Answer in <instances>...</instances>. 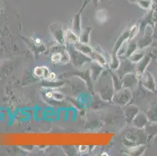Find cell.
Returning a JSON list of instances; mask_svg holds the SVG:
<instances>
[{
  "label": "cell",
  "mask_w": 157,
  "mask_h": 156,
  "mask_svg": "<svg viewBox=\"0 0 157 156\" xmlns=\"http://www.w3.org/2000/svg\"><path fill=\"white\" fill-rule=\"evenodd\" d=\"M74 48L78 50L79 51L86 55L87 56L89 57L91 59L94 60L96 63H98L99 65L105 66L106 64L105 58L101 55L100 53L97 52L95 50H94L92 47L88 45V44H83V43L78 42L74 45Z\"/></svg>",
  "instance_id": "obj_1"
},
{
  "label": "cell",
  "mask_w": 157,
  "mask_h": 156,
  "mask_svg": "<svg viewBox=\"0 0 157 156\" xmlns=\"http://www.w3.org/2000/svg\"><path fill=\"white\" fill-rule=\"evenodd\" d=\"M69 55H71V59L73 64L75 67H81L84 63L89 62L91 59L84 53L77 50L76 48L73 46V48H69Z\"/></svg>",
  "instance_id": "obj_2"
},
{
  "label": "cell",
  "mask_w": 157,
  "mask_h": 156,
  "mask_svg": "<svg viewBox=\"0 0 157 156\" xmlns=\"http://www.w3.org/2000/svg\"><path fill=\"white\" fill-rule=\"evenodd\" d=\"M132 98V94L131 90L128 88H124V89H121L120 91H117L113 95V101L115 103L121 105H126Z\"/></svg>",
  "instance_id": "obj_3"
},
{
  "label": "cell",
  "mask_w": 157,
  "mask_h": 156,
  "mask_svg": "<svg viewBox=\"0 0 157 156\" xmlns=\"http://www.w3.org/2000/svg\"><path fill=\"white\" fill-rule=\"evenodd\" d=\"M138 78L137 77H135V74L129 73V74H127L124 76V78L122 80L123 86L124 88H128L131 91L135 88L138 84Z\"/></svg>",
  "instance_id": "obj_4"
},
{
  "label": "cell",
  "mask_w": 157,
  "mask_h": 156,
  "mask_svg": "<svg viewBox=\"0 0 157 156\" xmlns=\"http://www.w3.org/2000/svg\"><path fill=\"white\" fill-rule=\"evenodd\" d=\"M135 67H133V63L131 62V60H126L124 61L121 63H120V67L117 69V75L119 76L120 78L129 73H132Z\"/></svg>",
  "instance_id": "obj_5"
},
{
  "label": "cell",
  "mask_w": 157,
  "mask_h": 156,
  "mask_svg": "<svg viewBox=\"0 0 157 156\" xmlns=\"http://www.w3.org/2000/svg\"><path fill=\"white\" fill-rule=\"evenodd\" d=\"M50 31L52 34V36L55 38L56 40L59 44H63L64 43V33L63 31L61 26L59 24H52L50 27Z\"/></svg>",
  "instance_id": "obj_6"
},
{
  "label": "cell",
  "mask_w": 157,
  "mask_h": 156,
  "mask_svg": "<svg viewBox=\"0 0 157 156\" xmlns=\"http://www.w3.org/2000/svg\"><path fill=\"white\" fill-rule=\"evenodd\" d=\"M142 76H143V81H142V84H143L144 87H145L146 89H148V91H155V83L152 76L148 72H146L145 74L144 73V74Z\"/></svg>",
  "instance_id": "obj_7"
},
{
  "label": "cell",
  "mask_w": 157,
  "mask_h": 156,
  "mask_svg": "<svg viewBox=\"0 0 157 156\" xmlns=\"http://www.w3.org/2000/svg\"><path fill=\"white\" fill-rule=\"evenodd\" d=\"M151 43H152V29L150 27H148L145 28L143 38L138 43V46L140 48H145L150 45Z\"/></svg>",
  "instance_id": "obj_8"
},
{
  "label": "cell",
  "mask_w": 157,
  "mask_h": 156,
  "mask_svg": "<svg viewBox=\"0 0 157 156\" xmlns=\"http://www.w3.org/2000/svg\"><path fill=\"white\" fill-rule=\"evenodd\" d=\"M64 41L69 44H76L79 42V37L73 30H67L64 32Z\"/></svg>",
  "instance_id": "obj_9"
},
{
  "label": "cell",
  "mask_w": 157,
  "mask_h": 156,
  "mask_svg": "<svg viewBox=\"0 0 157 156\" xmlns=\"http://www.w3.org/2000/svg\"><path fill=\"white\" fill-rule=\"evenodd\" d=\"M129 38H130V30L125 31L124 33H123V34H121V36H120V38H118L117 41V42H116L115 46H114L113 55H117V52L119 48L121 47V45L124 43V41H126L127 39H129Z\"/></svg>",
  "instance_id": "obj_10"
},
{
  "label": "cell",
  "mask_w": 157,
  "mask_h": 156,
  "mask_svg": "<svg viewBox=\"0 0 157 156\" xmlns=\"http://www.w3.org/2000/svg\"><path fill=\"white\" fill-rule=\"evenodd\" d=\"M150 62V58L148 56H144V58L142 59L141 61L139 62V63L138 64L137 66V74H138V76H142L145 73V70L146 68L147 65Z\"/></svg>",
  "instance_id": "obj_11"
},
{
  "label": "cell",
  "mask_w": 157,
  "mask_h": 156,
  "mask_svg": "<svg viewBox=\"0 0 157 156\" xmlns=\"http://www.w3.org/2000/svg\"><path fill=\"white\" fill-rule=\"evenodd\" d=\"M148 123V120L145 115L142 113L137 114L135 116V120H134V125L137 127V128H143Z\"/></svg>",
  "instance_id": "obj_12"
},
{
  "label": "cell",
  "mask_w": 157,
  "mask_h": 156,
  "mask_svg": "<svg viewBox=\"0 0 157 156\" xmlns=\"http://www.w3.org/2000/svg\"><path fill=\"white\" fill-rule=\"evenodd\" d=\"M90 33L91 28H86L83 31H81L79 34V42L83 44H88L90 39Z\"/></svg>",
  "instance_id": "obj_13"
},
{
  "label": "cell",
  "mask_w": 157,
  "mask_h": 156,
  "mask_svg": "<svg viewBox=\"0 0 157 156\" xmlns=\"http://www.w3.org/2000/svg\"><path fill=\"white\" fill-rule=\"evenodd\" d=\"M110 74H111V77H112L114 90H115L116 91H118L121 89H122V87H123L122 81L121 80L119 76L117 75V74H113V72H110Z\"/></svg>",
  "instance_id": "obj_14"
},
{
  "label": "cell",
  "mask_w": 157,
  "mask_h": 156,
  "mask_svg": "<svg viewBox=\"0 0 157 156\" xmlns=\"http://www.w3.org/2000/svg\"><path fill=\"white\" fill-rule=\"evenodd\" d=\"M67 55H68L67 52H60V51H58V52H55V53L52 54V56H51V59L55 63H65L66 62L64 61V57Z\"/></svg>",
  "instance_id": "obj_15"
},
{
  "label": "cell",
  "mask_w": 157,
  "mask_h": 156,
  "mask_svg": "<svg viewBox=\"0 0 157 156\" xmlns=\"http://www.w3.org/2000/svg\"><path fill=\"white\" fill-rule=\"evenodd\" d=\"M34 73H35V75L37 77H48V74H50L48 69L45 67H35V70H34Z\"/></svg>",
  "instance_id": "obj_16"
},
{
  "label": "cell",
  "mask_w": 157,
  "mask_h": 156,
  "mask_svg": "<svg viewBox=\"0 0 157 156\" xmlns=\"http://www.w3.org/2000/svg\"><path fill=\"white\" fill-rule=\"evenodd\" d=\"M81 17L79 15H75L73 21V25H72V30L76 33L77 34H80L81 32Z\"/></svg>",
  "instance_id": "obj_17"
},
{
  "label": "cell",
  "mask_w": 157,
  "mask_h": 156,
  "mask_svg": "<svg viewBox=\"0 0 157 156\" xmlns=\"http://www.w3.org/2000/svg\"><path fill=\"white\" fill-rule=\"evenodd\" d=\"M144 54L142 53V51H135L132 55L130 56V60H131V62L133 63H139L142 59L144 58Z\"/></svg>",
  "instance_id": "obj_18"
},
{
  "label": "cell",
  "mask_w": 157,
  "mask_h": 156,
  "mask_svg": "<svg viewBox=\"0 0 157 156\" xmlns=\"http://www.w3.org/2000/svg\"><path fill=\"white\" fill-rule=\"evenodd\" d=\"M136 50H137V45H135V43H131V44L128 45V48H127V51H126L127 54H125V56L130 57L135 51H136Z\"/></svg>",
  "instance_id": "obj_19"
},
{
  "label": "cell",
  "mask_w": 157,
  "mask_h": 156,
  "mask_svg": "<svg viewBox=\"0 0 157 156\" xmlns=\"http://www.w3.org/2000/svg\"><path fill=\"white\" fill-rule=\"evenodd\" d=\"M99 13H101V18L98 20V21H100V23H105L107 20V14L105 13V12H104L103 10H100Z\"/></svg>",
  "instance_id": "obj_20"
},
{
  "label": "cell",
  "mask_w": 157,
  "mask_h": 156,
  "mask_svg": "<svg viewBox=\"0 0 157 156\" xmlns=\"http://www.w3.org/2000/svg\"><path fill=\"white\" fill-rule=\"evenodd\" d=\"M47 78H48V80H50V81H53V80H55L56 78V74H54V73L50 72V74H48V76Z\"/></svg>",
  "instance_id": "obj_21"
},
{
  "label": "cell",
  "mask_w": 157,
  "mask_h": 156,
  "mask_svg": "<svg viewBox=\"0 0 157 156\" xmlns=\"http://www.w3.org/2000/svg\"><path fill=\"white\" fill-rule=\"evenodd\" d=\"M35 41H35V42H36L37 44H38H38H39V43L41 42V41H40V40H39V39H36V40H35Z\"/></svg>",
  "instance_id": "obj_22"
}]
</instances>
